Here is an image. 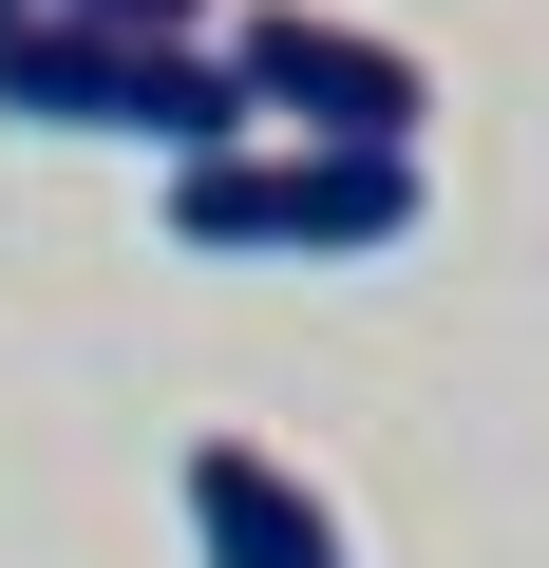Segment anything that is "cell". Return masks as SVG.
Here are the masks:
<instances>
[{"label": "cell", "instance_id": "cell-1", "mask_svg": "<svg viewBox=\"0 0 549 568\" xmlns=\"http://www.w3.org/2000/svg\"><path fill=\"white\" fill-rule=\"evenodd\" d=\"M171 246L190 265H379V246H417V152L246 133V152L171 171Z\"/></svg>", "mask_w": 549, "mask_h": 568}, {"label": "cell", "instance_id": "cell-2", "mask_svg": "<svg viewBox=\"0 0 549 568\" xmlns=\"http://www.w3.org/2000/svg\"><path fill=\"white\" fill-rule=\"evenodd\" d=\"M0 114L20 133H133L171 171H209V152L265 133L246 77H227V39H95V20H20L0 39Z\"/></svg>", "mask_w": 549, "mask_h": 568}, {"label": "cell", "instance_id": "cell-3", "mask_svg": "<svg viewBox=\"0 0 549 568\" xmlns=\"http://www.w3.org/2000/svg\"><path fill=\"white\" fill-rule=\"evenodd\" d=\"M227 77H246V114H285L323 152H417V114H436V77L379 20H323V0H246V20H227Z\"/></svg>", "mask_w": 549, "mask_h": 568}, {"label": "cell", "instance_id": "cell-4", "mask_svg": "<svg viewBox=\"0 0 549 568\" xmlns=\"http://www.w3.org/2000/svg\"><path fill=\"white\" fill-rule=\"evenodd\" d=\"M171 493H190V549H209V568H360V549H342V511L265 455V436H190V474H171Z\"/></svg>", "mask_w": 549, "mask_h": 568}, {"label": "cell", "instance_id": "cell-5", "mask_svg": "<svg viewBox=\"0 0 549 568\" xmlns=\"http://www.w3.org/2000/svg\"><path fill=\"white\" fill-rule=\"evenodd\" d=\"M39 20H95V39H209V0H39Z\"/></svg>", "mask_w": 549, "mask_h": 568}, {"label": "cell", "instance_id": "cell-6", "mask_svg": "<svg viewBox=\"0 0 549 568\" xmlns=\"http://www.w3.org/2000/svg\"><path fill=\"white\" fill-rule=\"evenodd\" d=\"M20 20H39V0H0V39H20Z\"/></svg>", "mask_w": 549, "mask_h": 568}]
</instances>
